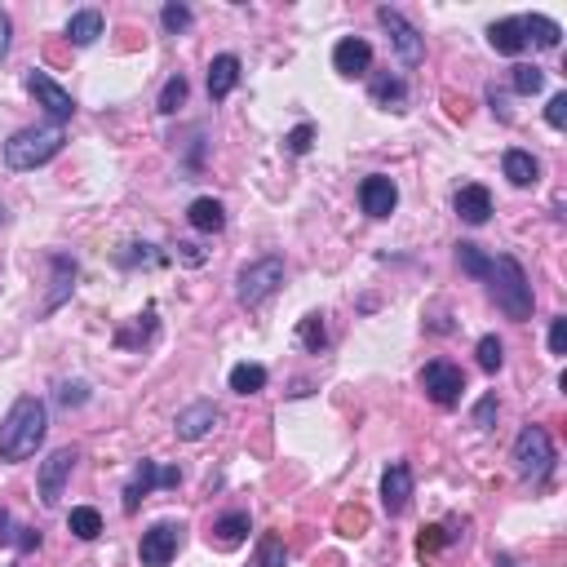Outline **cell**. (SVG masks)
I'll list each match as a JSON object with an SVG mask.
<instances>
[{
  "instance_id": "1",
  "label": "cell",
  "mask_w": 567,
  "mask_h": 567,
  "mask_svg": "<svg viewBox=\"0 0 567 567\" xmlns=\"http://www.w3.org/2000/svg\"><path fill=\"white\" fill-rule=\"evenodd\" d=\"M49 435V408L45 399L23 395L14 399V408L0 421V461H27L36 457V448Z\"/></svg>"
},
{
  "instance_id": "2",
  "label": "cell",
  "mask_w": 567,
  "mask_h": 567,
  "mask_svg": "<svg viewBox=\"0 0 567 567\" xmlns=\"http://www.w3.org/2000/svg\"><path fill=\"white\" fill-rule=\"evenodd\" d=\"M483 284H488L492 302L501 306L505 315L514 319V324H523V319H532V280L528 271H523L519 257L501 253V257H488V271H483Z\"/></svg>"
},
{
  "instance_id": "3",
  "label": "cell",
  "mask_w": 567,
  "mask_h": 567,
  "mask_svg": "<svg viewBox=\"0 0 567 567\" xmlns=\"http://www.w3.org/2000/svg\"><path fill=\"white\" fill-rule=\"evenodd\" d=\"M63 142H67V129L63 125H32V129H18L14 138L5 142V169H14V173H32L40 169V164H49L63 151Z\"/></svg>"
},
{
  "instance_id": "4",
  "label": "cell",
  "mask_w": 567,
  "mask_h": 567,
  "mask_svg": "<svg viewBox=\"0 0 567 567\" xmlns=\"http://www.w3.org/2000/svg\"><path fill=\"white\" fill-rule=\"evenodd\" d=\"M280 284H284V257H257V262L240 266V275H235V302L253 311V306L271 302L280 293Z\"/></svg>"
},
{
  "instance_id": "5",
  "label": "cell",
  "mask_w": 567,
  "mask_h": 567,
  "mask_svg": "<svg viewBox=\"0 0 567 567\" xmlns=\"http://www.w3.org/2000/svg\"><path fill=\"white\" fill-rule=\"evenodd\" d=\"M514 470L519 479L528 483H541L545 474L554 470V439L545 426H523L519 439H514Z\"/></svg>"
},
{
  "instance_id": "6",
  "label": "cell",
  "mask_w": 567,
  "mask_h": 567,
  "mask_svg": "<svg viewBox=\"0 0 567 567\" xmlns=\"http://www.w3.org/2000/svg\"><path fill=\"white\" fill-rule=\"evenodd\" d=\"M421 390H426L430 404L457 408L461 404V390H466V373H461L457 364H448V359H430V364L421 368Z\"/></svg>"
},
{
  "instance_id": "7",
  "label": "cell",
  "mask_w": 567,
  "mask_h": 567,
  "mask_svg": "<svg viewBox=\"0 0 567 567\" xmlns=\"http://www.w3.org/2000/svg\"><path fill=\"white\" fill-rule=\"evenodd\" d=\"M182 483V470L178 466H160V461H147L133 470V479L125 483V514H138V505L151 497L156 488H178Z\"/></svg>"
},
{
  "instance_id": "8",
  "label": "cell",
  "mask_w": 567,
  "mask_h": 567,
  "mask_svg": "<svg viewBox=\"0 0 567 567\" xmlns=\"http://www.w3.org/2000/svg\"><path fill=\"white\" fill-rule=\"evenodd\" d=\"M377 23L386 27L390 49H395V54H399V63H404V67H417L421 58H426V40H421V32L408 23L404 14H399V9L381 5V9H377Z\"/></svg>"
},
{
  "instance_id": "9",
  "label": "cell",
  "mask_w": 567,
  "mask_h": 567,
  "mask_svg": "<svg viewBox=\"0 0 567 567\" xmlns=\"http://www.w3.org/2000/svg\"><path fill=\"white\" fill-rule=\"evenodd\" d=\"M182 523H173V519H164V523H151L147 532H142V541H138V559L142 567H169L173 559H178V550H182Z\"/></svg>"
},
{
  "instance_id": "10",
  "label": "cell",
  "mask_w": 567,
  "mask_h": 567,
  "mask_svg": "<svg viewBox=\"0 0 567 567\" xmlns=\"http://www.w3.org/2000/svg\"><path fill=\"white\" fill-rule=\"evenodd\" d=\"M27 94H32L40 107L49 111V120H54V125H67V120L76 116V98H71L67 89L58 85L54 76H49V71H27Z\"/></svg>"
},
{
  "instance_id": "11",
  "label": "cell",
  "mask_w": 567,
  "mask_h": 567,
  "mask_svg": "<svg viewBox=\"0 0 567 567\" xmlns=\"http://www.w3.org/2000/svg\"><path fill=\"white\" fill-rule=\"evenodd\" d=\"M76 461H80L76 448H54L45 461H40V505L54 510V505L63 501V488H67L71 470H76Z\"/></svg>"
},
{
  "instance_id": "12",
  "label": "cell",
  "mask_w": 567,
  "mask_h": 567,
  "mask_svg": "<svg viewBox=\"0 0 567 567\" xmlns=\"http://www.w3.org/2000/svg\"><path fill=\"white\" fill-rule=\"evenodd\" d=\"M218 421H222V408L213 404V399H195V404H187L178 417H173V435L195 443V439L213 435V426H218Z\"/></svg>"
},
{
  "instance_id": "13",
  "label": "cell",
  "mask_w": 567,
  "mask_h": 567,
  "mask_svg": "<svg viewBox=\"0 0 567 567\" xmlns=\"http://www.w3.org/2000/svg\"><path fill=\"white\" fill-rule=\"evenodd\" d=\"M381 505H386L390 519H399L412 505V466L408 461H390L386 474H381Z\"/></svg>"
},
{
  "instance_id": "14",
  "label": "cell",
  "mask_w": 567,
  "mask_h": 567,
  "mask_svg": "<svg viewBox=\"0 0 567 567\" xmlns=\"http://www.w3.org/2000/svg\"><path fill=\"white\" fill-rule=\"evenodd\" d=\"M395 204H399V187L386 173H373V178L359 182V209H364L368 218H390Z\"/></svg>"
},
{
  "instance_id": "15",
  "label": "cell",
  "mask_w": 567,
  "mask_h": 567,
  "mask_svg": "<svg viewBox=\"0 0 567 567\" xmlns=\"http://www.w3.org/2000/svg\"><path fill=\"white\" fill-rule=\"evenodd\" d=\"M333 71H342V76H368L373 71V45H368L364 36H342L333 45Z\"/></svg>"
},
{
  "instance_id": "16",
  "label": "cell",
  "mask_w": 567,
  "mask_h": 567,
  "mask_svg": "<svg viewBox=\"0 0 567 567\" xmlns=\"http://www.w3.org/2000/svg\"><path fill=\"white\" fill-rule=\"evenodd\" d=\"M249 532H253V519H249V510H226L218 523H213V532H209V545H218V550H240L244 541H249Z\"/></svg>"
},
{
  "instance_id": "17",
  "label": "cell",
  "mask_w": 567,
  "mask_h": 567,
  "mask_svg": "<svg viewBox=\"0 0 567 567\" xmlns=\"http://www.w3.org/2000/svg\"><path fill=\"white\" fill-rule=\"evenodd\" d=\"M452 209H457V218L466 226H483L492 218V191L479 187V182H470V187L457 191V200H452Z\"/></svg>"
},
{
  "instance_id": "18",
  "label": "cell",
  "mask_w": 567,
  "mask_h": 567,
  "mask_svg": "<svg viewBox=\"0 0 567 567\" xmlns=\"http://www.w3.org/2000/svg\"><path fill=\"white\" fill-rule=\"evenodd\" d=\"M49 271H54V288H49V297H45V306H40V311H58V306L67 302L71 297V288H76V262H71L67 253H49Z\"/></svg>"
},
{
  "instance_id": "19",
  "label": "cell",
  "mask_w": 567,
  "mask_h": 567,
  "mask_svg": "<svg viewBox=\"0 0 567 567\" xmlns=\"http://www.w3.org/2000/svg\"><path fill=\"white\" fill-rule=\"evenodd\" d=\"M501 173L510 178V187H536V182H541V160L523 147H510L501 156Z\"/></svg>"
},
{
  "instance_id": "20",
  "label": "cell",
  "mask_w": 567,
  "mask_h": 567,
  "mask_svg": "<svg viewBox=\"0 0 567 567\" xmlns=\"http://www.w3.org/2000/svg\"><path fill=\"white\" fill-rule=\"evenodd\" d=\"M235 85H240V58H235V54H218L209 63V98L213 102L231 98Z\"/></svg>"
},
{
  "instance_id": "21",
  "label": "cell",
  "mask_w": 567,
  "mask_h": 567,
  "mask_svg": "<svg viewBox=\"0 0 567 567\" xmlns=\"http://www.w3.org/2000/svg\"><path fill=\"white\" fill-rule=\"evenodd\" d=\"M488 45L497 49V54H505V58H519L523 49H528L523 23H519V18H497V23L488 27Z\"/></svg>"
},
{
  "instance_id": "22",
  "label": "cell",
  "mask_w": 567,
  "mask_h": 567,
  "mask_svg": "<svg viewBox=\"0 0 567 567\" xmlns=\"http://www.w3.org/2000/svg\"><path fill=\"white\" fill-rule=\"evenodd\" d=\"M187 222H191L200 235H218L222 226H226V209H222V200H213V195H200V200H191Z\"/></svg>"
},
{
  "instance_id": "23",
  "label": "cell",
  "mask_w": 567,
  "mask_h": 567,
  "mask_svg": "<svg viewBox=\"0 0 567 567\" xmlns=\"http://www.w3.org/2000/svg\"><path fill=\"white\" fill-rule=\"evenodd\" d=\"M519 23H523V36H528V45H536V49H559L563 27L554 23V18H545V14H523Z\"/></svg>"
},
{
  "instance_id": "24",
  "label": "cell",
  "mask_w": 567,
  "mask_h": 567,
  "mask_svg": "<svg viewBox=\"0 0 567 567\" xmlns=\"http://www.w3.org/2000/svg\"><path fill=\"white\" fill-rule=\"evenodd\" d=\"M368 94H373L377 107H386V111H404L408 107V85L399 76H373V85H368Z\"/></svg>"
},
{
  "instance_id": "25",
  "label": "cell",
  "mask_w": 567,
  "mask_h": 567,
  "mask_svg": "<svg viewBox=\"0 0 567 567\" xmlns=\"http://www.w3.org/2000/svg\"><path fill=\"white\" fill-rule=\"evenodd\" d=\"M98 36H102V14H98V9H76V14L67 18V40L76 49L94 45Z\"/></svg>"
},
{
  "instance_id": "26",
  "label": "cell",
  "mask_w": 567,
  "mask_h": 567,
  "mask_svg": "<svg viewBox=\"0 0 567 567\" xmlns=\"http://www.w3.org/2000/svg\"><path fill=\"white\" fill-rule=\"evenodd\" d=\"M226 381H231L235 395L249 399V395H262L266 381H271V377H266V368H262V364H235V368H231V377H226Z\"/></svg>"
},
{
  "instance_id": "27",
  "label": "cell",
  "mask_w": 567,
  "mask_h": 567,
  "mask_svg": "<svg viewBox=\"0 0 567 567\" xmlns=\"http://www.w3.org/2000/svg\"><path fill=\"white\" fill-rule=\"evenodd\" d=\"M67 528L76 541H98L102 536V514L94 510V505H76V510L67 514Z\"/></svg>"
},
{
  "instance_id": "28",
  "label": "cell",
  "mask_w": 567,
  "mask_h": 567,
  "mask_svg": "<svg viewBox=\"0 0 567 567\" xmlns=\"http://www.w3.org/2000/svg\"><path fill=\"white\" fill-rule=\"evenodd\" d=\"M249 567H288V545L275 532H266L262 541H257V554Z\"/></svg>"
},
{
  "instance_id": "29",
  "label": "cell",
  "mask_w": 567,
  "mask_h": 567,
  "mask_svg": "<svg viewBox=\"0 0 567 567\" xmlns=\"http://www.w3.org/2000/svg\"><path fill=\"white\" fill-rule=\"evenodd\" d=\"M187 76H169V80H164V89H160V102H156V107H160V116H173V111H178L182 107V102H187Z\"/></svg>"
},
{
  "instance_id": "30",
  "label": "cell",
  "mask_w": 567,
  "mask_h": 567,
  "mask_svg": "<svg viewBox=\"0 0 567 567\" xmlns=\"http://www.w3.org/2000/svg\"><path fill=\"white\" fill-rule=\"evenodd\" d=\"M474 355H479V368L483 373H501V364H505V346H501V337H479V346H474Z\"/></svg>"
},
{
  "instance_id": "31",
  "label": "cell",
  "mask_w": 567,
  "mask_h": 567,
  "mask_svg": "<svg viewBox=\"0 0 567 567\" xmlns=\"http://www.w3.org/2000/svg\"><path fill=\"white\" fill-rule=\"evenodd\" d=\"M457 266H461L466 275H474V280H483V271H488V253H483L479 244L461 240V244H457Z\"/></svg>"
},
{
  "instance_id": "32",
  "label": "cell",
  "mask_w": 567,
  "mask_h": 567,
  "mask_svg": "<svg viewBox=\"0 0 567 567\" xmlns=\"http://www.w3.org/2000/svg\"><path fill=\"white\" fill-rule=\"evenodd\" d=\"M191 18H195V14H191V5H178V0H169V5L160 9V27H164L169 36H182V32H187Z\"/></svg>"
},
{
  "instance_id": "33",
  "label": "cell",
  "mask_w": 567,
  "mask_h": 567,
  "mask_svg": "<svg viewBox=\"0 0 567 567\" xmlns=\"http://www.w3.org/2000/svg\"><path fill=\"white\" fill-rule=\"evenodd\" d=\"M297 337H302V346L306 350H315V355H319V350H324V342H328V328H324V315H306L302 319V328H297Z\"/></svg>"
},
{
  "instance_id": "34",
  "label": "cell",
  "mask_w": 567,
  "mask_h": 567,
  "mask_svg": "<svg viewBox=\"0 0 567 567\" xmlns=\"http://www.w3.org/2000/svg\"><path fill=\"white\" fill-rule=\"evenodd\" d=\"M510 85H514V94H541L545 89V71L541 67H514V76H510Z\"/></svg>"
},
{
  "instance_id": "35",
  "label": "cell",
  "mask_w": 567,
  "mask_h": 567,
  "mask_svg": "<svg viewBox=\"0 0 567 567\" xmlns=\"http://www.w3.org/2000/svg\"><path fill=\"white\" fill-rule=\"evenodd\" d=\"M133 253H120V266H160L164 253H156L151 244H129Z\"/></svg>"
},
{
  "instance_id": "36",
  "label": "cell",
  "mask_w": 567,
  "mask_h": 567,
  "mask_svg": "<svg viewBox=\"0 0 567 567\" xmlns=\"http://www.w3.org/2000/svg\"><path fill=\"white\" fill-rule=\"evenodd\" d=\"M311 142H315V129L311 125H297L284 138V151H288V156H306V151H311Z\"/></svg>"
},
{
  "instance_id": "37",
  "label": "cell",
  "mask_w": 567,
  "mask_h": 567,
  "mask_svg": "<svg viewBox=\"0 0 567 567\" xmlns=\"http://www.w3.org/2000/svg\"><path fill=\"white\" fill-rule=\"evenodd\" d=\"M443 541H448V532H443L439 523H430V528H421V536H417V554L426 559V554H435Z\"/></svg>"
},
{
  "instance_id": "38",
  "label": "cell",
  "mask_w": 567,
  "mask_h": 567,
  "mask_svg": "<svg viewBox=\"0 0 567 567\" xmlns=\"http://www.w3.org/2000/svg\"><path fill=\"white\" fill-rule=\"evenodd\" d=\"M492 421H497V395H483L479 404H474V426L492 430Z\"/></svg>"
},
{
  "instance_id": "39",
  "label": "cell",
  "mask_w": 567,
  "mask_h": 567,
  "mask_svg": "<svg viewBox=\"0 0 567 567\" xmlns=\"http://www.w3.org/2000/svg\"><path fill=\"white\" fill-rule=\"evenodd\" d=\"M545 120H550V129H563L567 125V94H554L550 107H545Z\"/></svg>"
},
{
  "instance_id": "40",
  "label": "cell",
  "mask_w": 567,
  "mask_h": 567,
  "mask_svg": "<svg viewBox=\"0 0 567 567\" xmlns=\"http://www.w3.org/2000/svg\"><path fill=\"white\" fill-rule=\"evenodd\" d=\"M85 386H71V381H63V386H58V404H63V408H80V404H85Z\"/></svg>"
},
{
  "instance_id": "41",
  "label": "cell",
  "mask_w": 567,
  "mask_h": 567,
  "mask_svg": "<svg viewBox=\"0 0 567 567\" xmlns=\"http://www.w3.org/2000/svg\"><path fill=\"white\" fill-rule=\"evenodd\" d=\"M550 350L554 355H567V315H559L550 324Z\"/></svg>"
},
{
  "instance_id": "42",
  "label": "cell",
  "mask_w": 567,
  "mask_h": 567,
  "mask_svg": "<svg viewBox=\"0 0 567 567\" xmlns=\"http://www.w3.org/2000/svg\"><path fill=\"white\" fill-rule=\"evenodd\" d=\"M14 550H23V554L40 550V532H36V528H18V536H14Z\"/></svg>"
},
{
  "instance_id": "43",
  "label": "cell",
  "mask_w": 567,
  "mask_h": 567,
  "mask_svg": "<svg viewBox=\"0 0 567 567\" xmlns=\"http://www.w3.org/2000/svg\"><path fill=\"white\" fill-rule=\"evenodd\" d=\"M9 45H14V23H9V14L0 9V63L9 58Z\"/></svg>"
},
{
  "instance_id": "44",
  "label": "cell",
  "mask_w": 567,
  "mask_h": 567,
  "mask_svg": "<svg viewBox=\"0 0 567 567\" xmlns=\"http://www.w3.org/2000/svg\"><path fill=\"white\" fill-rule=\"evenodd\" d=\"M14 536H18V523L9 519V510L0 505V545H14Z\"/></svg>"
},
{
  "instance_id": "45",
  "label": "cell",
  "mask_w": 567,
  "mask_h": 567,
  "mask_svg": "<svg viewBox=\"0 0 567 567\" xmlns=\"http://www.w3.org/2000/svg\"><path fill=\"white\" fill-rule=\"evenodd\" d=\"M178 253H182V257H187V262H191V266H200V262H204V253H200V249H195V244H178Z\"/></svg>"
},
{
  "instance_id": "46",
  "label": "cell",
  "mask_w": 567,
  "mask_h": 567,
  "mask_svg": "<svg viewBox=\"0 0 567 567\" xmlns=\"http://www.w3.org/2000/svg\"><path fill=\"white\" fill-rule=\"evenodd\" d=\"M0 226H5V204H0Z\"/></svg>"
},
{
  "instance_id": "47",
  "label": "cell",
  "mask_w": 567,
  "mask_h": 567,
  "mask_svg": "<svg viewBox=\"0 0 567 567\" xmlns=\"http://www.w3.org/2000/svg\"><path fill=\"white\" fill-rule=\"evenodd\" d=\"M501 567H514V563H501Z\"/></svg>"
}]
</instances>
